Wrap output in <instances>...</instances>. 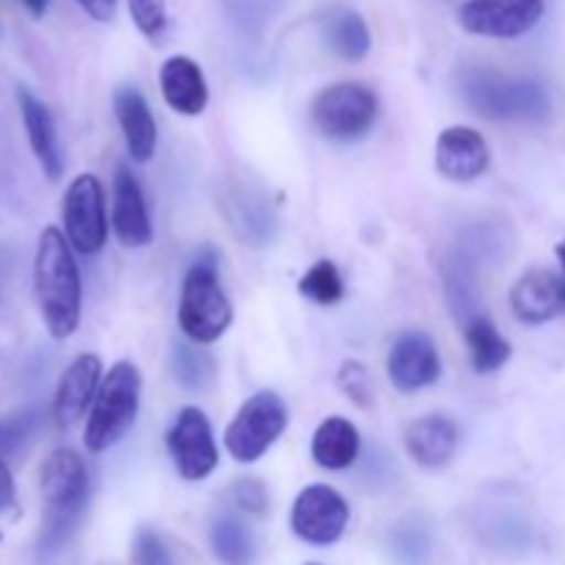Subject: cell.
Here are the masks:
<instances>
[{
    "instance_id": "cell-3",
    "label": "cell",
    "mask_w": 565,
    "mask_h": 565,
    "mask_svg": "<svg viewBox=\"0 0 565 565\" xmlns=\"http://www.w3.org/2000/svg\"><path fill=\"white\" fill-rule=\"evenodd\" d=\"M138 406H141V373L132 362H116L105 373L88 412L86 430H83L86 450L97 456L125 439L127 430L136 425Z\"/></svg>"
},
{
    "instance_id": "cell-14",
    "label": "cell",
    "mask_w": 565,
    "mask_h": 565,
    "mask_svg": "<svg viewBox=\"0 0 565 565\" xmlns=\"http://www.w3.org/2000/svg\"><path fill=\"white\" fill-rule=\"evenodd\" d=\"M103 384V362L97 353H81L61 375L53 397V417L61 428H72L86 412Z\"/></svg>"
},
{
    "instance_id": "cell-4",
    "label": "cell",
    "mask_w": 565,
    "mask_h": 565,
    "mask_svg": "<svg viewBox=\"0 0 565 565\" xmlns=\"http://www.w3.org/2000/svg\"><path fill=\"white\" fill-rule=\"evenodd\" d=\"M461 92L469 108L489 119H544L550 114V94L539 81L502 75L494 70H469L461 77Z\"/></svg>"
},
{
    "instance_id": "cell-32",
    "label": "cell",
    "mask_w": 565,
    "mask_h": 565,
    "mask_svg": "<svg viewBox=\"0 0 565 565\" xmlns=\"http://www.w3.org/2000/svg\"><path fill=\"white\" fill-rule=\"evenodd\" d=\"M17 502V486H14V475H11L9 463L0 458V516L9 513Z\"/></svg>"
},
{
    "instance_id": "cell-27",
    "label": "cell",
    "mask_w": 565,
    "mask_h": 565,
    "mask_svg": "<svg viewBox=\"0 0 565 565\" xmlns=\"http://www.w3.org/2000/svg\"><path fill=\"white\" fill-rule=\"evenodd\" d=\"M337 386L359 408L373 406V379H370V370L362 362H356V359L342 362L340 373H337Z\"/></svg>"
},
{
    "instance_id": "cell-26",
    "label": "cell",
    "mask_w": 565,
    "mask_h": 565,
    "mask_svg": "<svg viewBox=\"0 0 565 565\" xmlns=\"http://www.w3.org/2000/svg\"><path fill=\"white\" fill-rule=\"evenodd\" d=\"M298 292L309 301L320 303V307H334L345 296V285H342V276L337 270V265L331 259H318L307 274L298 281Z\"/></svg>"
},
{
    "instance_id": "cell-6",
    "label": "cell",
    "mask_w": 565,
    "mask_h": 565,
    "mask_svg": "<svg viewBox=\"0 0 565 565\" xmlns=\"http://www.w3.org/2000/svg\"><path fill=\"white\" fill-rule=\"evenodd\" d=\"M309 121L331 141H356L379 121V94L364 83H331L309 103Z\"/></svg>"
},
{
    "instance_id": "cell-35",
    "label": "cell",
    "mask_w": 565,
    "mask_h": 565,
    "mask_svg": "<svg viewBox=\"0 0 565 565\" xmlns=\"http://www.w3.org/2000/svg\"><path fill=\"white\" fill-rule=\"evenodd\" d=\"M557 259H561V265H563V287H565V241L557 246Z\"/></svg>"
},
{
    "instance_id": "cell-23",
    "label": "cell",
    "mask_w": 565,
    "mask_h": 565,
    "mask_svg": "<svg viewBox=\"0 0 565 565\" xmlns=\"http://www.w3.org/2000/svg\"><path fill=\"white\" fill-rule=\"evenodd\" d=\"M326 44H329L331 53L342 61H362L370 53V28L364 22V17L353 9H340L326 20L323 28Z\"/></svg>"
},
{
    "instance_id": "cell-37",
    "label": "cell",
    "mask_w": 565,
    "mask_h": 565,
    "mask_svg": "<svg viewBox=\"0 0 565 565\" xmlns=\"http://www.w3.org/2000/svg\"><path fill=\"white\" fill-rule=\"evenodd\" d=\"M309 565H318V563H309Z\"/></svg>"
},
{
    "instance_id": "cell-29",
    "label": "cell",
    "mask_w": 565,
    "mask_h": 565,
    "mask_svg": "<svg viewBox=\"0 0 565 565\" xmlns=\"http://www.w3.org/2000/svg\"><path fill=\"white\" fill-rule=\"evenodd\" d=\"M132 563L136 565H174L171 550L154 530L141 527L132 539Z\"/></svg>"
},
{
    "instance_id": "cell-7",
    "label": "cell",
    "mask_w": 565,
    "mask_h": 565,
    "mask_svg": "<svg viewBox=\"0 0 565 565\" xmlns=\"http://www.w3.org/2000/svg\"><path fill=\"white\" fill-rule=\"evenodd\" d=\"M290 414H287L285 401L276 392L263 390L254 392L241 408L235 419L226 425L224 445L230 456L241 463H254L276 445L287 430Z\"/></svg>"
},
{
    "instance_id": "cell-11",
    "label": "cell",
    "mask_w": 565,
    "mask_h": 565,
    "mask_svg": "<svg viewBox=\"0 0 565 565\" xmlns=\"http://www.w3.org/2000/svg\"><path fill=\"white\" fill-rule=\"evenodd\" d=\"M544 0H467L458 11L463 31L475 36L516 39L539 25Z\"/></svg>"
},
{
    "instance_id": "cell-16",
    "label": "cell",
    "mask_w": 565,
    "mask_h": 565,
    "mask_svg": "<svg viewBox=\"0 0 565 565\" xmlns=\"http://www.w3.org/2000/svg\"><path fill=\"white\" fill-rule=\"evenodd\" d=\"M511 309L516 320L527 326L550 323L552 318L565 312V287L563 276L555 270L533 268L513 285Z\"/></svg>"
},
{
    "instance_id": "cell-31",
    "label": "cell",
    "mask_w": 565,
    "mask_h": 565,
    "mask_svg": "<svg viewBox=\"0 0 565 565\" xmlns=\"http://www.w3.org/2000/svg\"><path fill=\"white\" fill-rule=\"evenodd\" d=\"M230 494L241 511L246 513L268 511V491H265V486L257 483V480H237V483L232 486Z\"/></svg>"
},
{
    "instance_id": "cell-25",
    "label": "cell",
    "mask_w": 565,
    "mask_h": 565,
    "mask_svg": "<svg viewBox=\"0 0 565 565\" xmlns=\"http://www.w3.org/2000/svg\"><path fill=\"white\" fill-rule=\"evenodd\" d=\"M171 370L177 381L191 392H204L215 381L213 353L191 340L171 345Z\"/></svg>"
},
{
    "instance_id": "cell-2",
    "label": "cell",
    "mask_w": 565,
    "mask_h": 565,
    "mask_svg": "<svg viewBox=\"0 0 565 565\" xmlns=\"http://www.w3.org/2000/svg\"><path fill=\"white\" fill-rule=\"evenodd\" d=\"M39 494L44 505L39 555L47 557L70 541L88 505V469L81 452L72 447L50 452L39 472Z\"/></svg>"
},
{
    "instance_id": "cell-15",
    "label": "cell",
    "mask_w": 565,
    "mask_h": 565,
    "mask_svg": "<svg viewBox=\"0 0 565 565\" xmlns=\"http://www.w3.org/2000/svg\"><path fill=\"white\" fill-rule=\"evenodd\" d=\"M110 224L116 237L127 248H143L152 243V218H149L147 199L136 174L125 163L116 166L114 174V210H110Z\"/></svg>"
},
{
    "instance_id": "cell-34",
    "label": "cell",
    "mask_w": 565,
    "mask_h": 565,
    "mask_svg": "<svg viewBox=\"0 0 565 565\" xmlns=\"http://www.w3.org/2000/svg\"><path fill=\"white\" fill-rule=\"evenodd\" d=\"M20 3L25 6L31 17H42L47 11V0H20Z\"/></svg>"
},
{
    "instance_id": "cell-24",
    "label": "cell",
    "mask_w": 565,
    "mask_h": 565,
    "mask_svg": "<svg viewBox=\"0 0 565 565\" xmlns=\"http://www.w3.org/2000/svg\"><path fill=\"white\" fill-rule=\"evenodd\" d=\"M210 546L224 565H254L257 561V541L252 530L235 516L215 519L210 527Z\"/></svg>"
},
{
    "instance_id": "cell-12",
    "label": "cell",
    "mask_w": 565,
    "mask_h": 565,
    "mask_svg": "<svg viewBox=\"0 0 565 565\" xmlns=\"http://www.w3.org/2000/svg\"><path fill=\"white\" fill-rule=\"evenodd\" d=\"M386 373H390L395 390L403 392V395L434 386L441 375V359L439 351H436V342L419 329L403 331L390 348Z\"/></svg>"
},
{
    "instance_id": "cell-36",
    "label": "cell",
    "mask_w": 565,
    "mask_h": 565,
    "mask_svg": "<svg viewBox=\"0 0 565 565\" xmlns=\"http://www.w3.org/2000/svg\"><path fill=\"white\" fill-rule=\"evenodd\" d=\"M0 541H3V533H0Z\"/></svg>"
},
{
    "instance_id": "cell-21",
    "label": "cell",
    "mask_w": 565,
    "mask_h": 565,
    "mask_svg": "<svg viewBox=\"0 0 565 565\" xmlns=\"http://www.w3.org/2000/svg\"><path fill=\"white\" fill-rule=\"evenodd\" d=\"M359 450H362V439L351 419L345 417H329L318 425L312 436V461L320 469H331L340 472L356 463Z\"/></svg>"
},
{
    "instance_id": "cell-10",
    "label": "cell",
    "mask_w": 565,
    "mask_h": 565,
    "mask_svg": "<svg viewBox=\"0 0 565 565\" xmlns=\"http://www.w3.org/2000/svg\"><path fill=\"white\" fill-rule=\"evenodd\" d=\"M348 522H351V508L345 497L331 486H307L292 502L290 527L303 544H337L345 535Z\"/></svg>"
},
{
    "instance_id": "cell-28",
    "label": "cell",
    "mask_w": 565,
    "mask_h": 565,
    "mask_svg": "<svg viewBox=\"0 0 565 565\" xmlns=\"http://www.w3.org/2000/svg\"><path fill=\"white\" fill-rule=\"evenodd\" d=\"M132 22L149 42H160L169 28V14H166V0H127Z\"/></svg>"
},
{
    "instance_id": "cell-17",
    "label": "cell",
    "mask_w": 565,
    "mask_h": 565,
    "mask_svg": "<svg viewBox=\"0 0 565 565\" xmlns=\"http://www.w3.org/2000/svg\"><path fill=\"white\" fill-rule=\"evenodd\" d=\"M17 105H20L22 127H25L28 143H31V152L33 158H36L39 169L44 171V177H47L50 182H58L61 174H64V154H61L53 114H50L47 105L25 86L17 88Z\"/></svg>"
},
{
    "instance_id": "cell-1",
    "label": "cell",
    "mask_w": 565,
    "mask_h": 565,
    "mask_svg": "<svg viewBox=\"0 0 565 565\" xmlns=\"http://www.w3.org/2000/svg\"><path fill=\"white\" fill-rule=\"evenodd\" d=\"M33 296L44 329L53 340H70L81 326L83 281L70 241L55 226H44L33 257Z\"/></svg>"
},
{
    "instance_id": "cell-9",
    "label": "cell",
    "mask_w": 565,
    "mask_h": 565,
    "mask_svg": "<svg viewBox=\"0 0 565 565\" xmlns=\"http://www.w3.org/2000/svg\"><path fill=\"white\" fill-rule=\"evenodd\" d=\"M166 450H169L177 475L191 483L210 478L221 461L213 425H210L207 414L196 406H188L177 414L171 428L166 430Z\"/></svg>"
},
{
    "instance_id": "cell-13",
    "label": "cell",
    "mask_w": 565,
    "mask_h": 565,
    "mask_svg": "<svg viewBox=\"0 0 565 565\" xmlns=\"http://www.w3.org/2000/svg\"><path fill=\"white\" fill-rule=\"evenodd\" d=\"M489 143L478 130L452 125L436 138V171L452 182H472L489 169Z\"/></svg>"
},
{
    "instance_id": "cell-18",
    "label": "cell",
    "mask_w": 565,
    "mask_h": 565,
    "mask_svg": "<svg viewBox=\"0 0 565 565\" xmlns=\"http://www.w3.org/2000/svg\"><path fill=\"white\" fill-rule=\"evenodd\" d=\"M461 445L456 419L445 414H425L406 428V450L425 469H445Z\"/></svg>"
},
{
    "instance_id": "cell-33",
    "label": "cell",
    "mask_w": 565,
    "mask_h": 565,
    "mask_svg": "<svg viewBox=\"0 0 565 565\" xmlns=\"http://www.w3.org/2000/svg\"><path fill=\"white\" fill-rule=\"evenodd\" d=\"M77 3H81V9L86 11L92 20L110 22V20H114L116 3H119V0H77Z\"/></svg>"
},
{
    "instance_id": "cell-30",
    "label": "cell",
    "mask_w": 565,
    "mask_h": 565,
    "mask_svg": "<svg viewBox=\"0 0 565 565\" xmlns=\"http://www.w3.org/2000/svg\"><path fill=\"white\" fill-rule=\"evenodd\" d=\"M33 425H36L33 412H17L0 419V458L11 456L33 434Z\"/></svg>"
},
{
    "instance_id": "cell-5",
    "label": "cell",
    "mask_w": 565,
    "mask_h": 565,
    "mask_svg": "<svg viewBox=\"0 0 565 565\" xmlns=\"http://www.w3.org/2000/svg\"><path fill=\"white\" fill-rule=\"evenodd\" d=\"M232 318H235V309L221 287L215 259H196L182 281L180 309H177V323L182 334L196 345H213L226 334Z\"/></svg>"
},
{
    "instance_id": "cell-22",
    "label": "cell",
    "mask_w": 565,
    "mask_h": 565,
    "mask_svg": "<svg viewBox=\"0 0 565 565\" xmlns=\"http://www.w3.org/2000/svg\"><path fill=\"white\" fill-rule=\"evenodd\" d=\"M463 340H467L472 367L478 370L480 375L497 373V370L505 367L508 359H511V342L500 334L494 320L483 312L463 320Z\"/></svg>"
},
{
    "instance_id": "cell-8",
    "label": "cell",
    "mask_w": 565,
    "mask_h": 565,
    "mask_svg": "<svg viewBox=\"0 0 565 565\" xmlns=\"http://www.w3.org/2000/svg\"><path fill=\"white\" fill-rule=\"evenodd\" d=\"M64 215V235L72 252L94 257L108 241V213H105L103 182L94 174H77L70 182L61 204Z\"/></svg>"
},
{
    "instance_id": "cell-19",
    "label": "cell",
    "mask_w": 565,
    "mask_h": 565,
    "mask_svg": "<svg viewBox=\"0 0 565 565\" xmlns=\"http://www.w3.org/2000/svg\"><path fill=\"white\" fill-rule=\"evenodd\" d=\"M114 114L130 158L136 163L152 160L154 149H158V121H154L152 108L143 99V94L136 86H119L114 92Z\"/></svg>"
},
{
    "instance_id": "cell-20",
    "label": "cell",
    "mask_w": 565,
    "mask_h": 565,
    "mask_svg": "<svg viewBox=\"0 0 565 565\" xmlns=\"http://www.w3.org/2000/svg\"><path fill=\"white\" fill-rule=\"evenodd\" d=\"M160 92H163L166 105L174 114L182 116H199L207 108V81H204L202 70L188 55H171L160 66Z\"/></svg>"
}]
</instances>
